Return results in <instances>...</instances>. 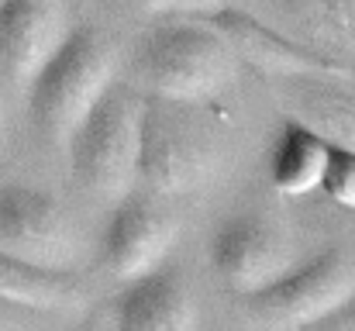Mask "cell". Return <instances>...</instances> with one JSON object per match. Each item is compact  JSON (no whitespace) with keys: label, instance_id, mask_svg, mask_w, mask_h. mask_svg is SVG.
<instances>
[{"label":"cell","instance_id":"obj_6","mask_svg":"<svg viewBox=\"0 0 355 331\" xmlns=\"http://www.w3.org/2000/svg\"><path fill=\"white\" fill-rule=\"evenodd\" d=\"M0 248L52 269H73L83 238L69 211L28 183H0Z\"/></svg>","mask_w":355,"mask_h":331},{"label":"cell","instance_id":"obj_4","mask_svg":"<svg viewBox=\"0 0 355 331\" xmlns=\"http://www.w3.org/2000/svg\"><path fill=\"white\" fill-rule=\"evenodd\" d=\"M238 56L207 17L155 28L138 49V76L155 97L211 101L235 83Z\"/></svg>","mask_w":355,"mask_h":331},{"label":"cell","instance_id":"obj_12","mask_svg":"<svg viewBox=\"0 0 355 331\" xmlns=\"http://www.w3.org/2000/svg\"><path fill=\"white\" fill-rule=\"evenodd\" d=\"M0 297L42 318L73 314L87 307V290L73 269H52L0 248Z\"/></svg>","mask_w":355,"mask_h":331},{"label":"cell","instance_id":"obj_10","mask_svg":"<svg viewBox=\"0 0 355 331\" xmlns=\"http://www.w3.org/2000/svg\"><path fill=\"white\" fill-rule=\"evenodd\" d=\"M66 35V0H0V83L14 94L28 90Z\"/></svg>","mask_w":355,"mask_h":331},{"label":"cell","instance_id":"obj_9","mask_svg":"<svg viewBox=\"0 0 355 331\" xmlns=\"http://www.w3.org/2000/svg\"><path fill=\"white\" fill-rule=\"evenodd\" d=\"M173 241H176V221L166 211V204L135 187L118 204H111L101 262L114 280L124 283L131 276L162 266Z\"/></svg>","mask_w":355,"mask_h":331},{"label":"cell","instance_id":"obj_3","mask_svg":"<svg viewBox=\"0 0 355 331\" xmlns=\"http://www.w3.org/2000/svg\"><path fill=\"white\" fill-rule=\"evenodd\" d=\"M141 108L118 83L94 104V110L76 124L66 142L73 183L94 204H118L124 194L138 187V145H141Z\"/></svg>","mask_w":355,"mask_h":331},{"label":"cell","instance_id":"obj_11","mask_svg":"<svg viewBox=\"0 0 355 331\" xmlns=\"http://www.w3.org/2000/svg\"><path fill=\"white\" fill-rule=\"evenodd\" d=\"M111 311L118 328L180 331L197 325V304L190 283L173 266H155L141 276L124 280Z\"/></svg>","mask_w":355,"mask_h":331},{"label":"cell","instance_id":"obj_7","mask_svg":"<svg viewBox=\"0 0 355 331\" xmlns=\"http://www.w3.org/2000/svg\"><path fill=\"white\" fill-rule=\"evenodd\" d=\"M293 262L286 231L262 214H235L211 238V266L235 297L269 287Z\"/></svg>","mask_w":355,"mask_h":331},{"label":"cell","instance_id":"obj_18","mask_svg":"<svg viewBox=\"0 0 355 331\" xmlns=\"http://www.w3.org/2000/svg\"><path fill=\"white\" fill-rule=\"evenodd\" d=\"M38 321H42V314H35V311H28V307H17V304H10V300L0 297V331L3 328H31V325H38Z\"/></svg>","mask_w":355,"mask_h":331},{"label":"cell","instance_id":"obj_8","mask_svg":"<svg viewBox=\"0 0 355 331\" xmlns=\"http://www.w3.org/2000/svg\"><path fill=\"white\" fill-rule=\"evenodd\" d=\"M235 49L238 62L259 69L262 76L272 80H300V76H324V80H338L355 87V62L345 59H331V56H318L300 49L297 42L276 35L272 28H266L259 17L238 10V7H218L211 14H204Z\"/></svg>","mask_w":355,"mask_h":331},{"label":"cell","instance_id":"obj_16","mask_svg":"<svg viewBox=\"0 0 355 331\" xmlns=\"http://www.w3.org/2000/svg\"><path fill=\"white\" fill-rule=\"evenodd\" d=\"M321 194L328 201H335L338 207L355 211V148L331 142L328 166H324V176H321Z\"/></svg>","mask_w":355,"mask_h":331},{"label":"cell","instance_id":"obj_14","mask_svg":"<svg viewBox=\"0 0 355 331\" xmlns=\"http://www.w3.org/2000/svg\"><path fill=\"white\" fill-rule=\"evenodd\" d=\"M283 83L290 87L304 124L318 128L328 142L355 148V87L324 76H300Z\"/></svg>","mask_w":355,"mask_h":331},{"label":"cell","instance_id":"obj_5","mask_svg":"<svg viewBox=\"0 0 355 331\" xmlns=\"http://www.w3.org/2000/svg\"><path fill=\"white\" fill-rule=\"evenodd\" d=\"M245 321L255 328H311L335 321L355 304V259L331 245L304 262H293L269 287L238 297Z\"/></svg>","mask_w":355,"mask_h":331},{"label":"cell","instance_id":"obj_13","mask_svg":"<svg viewBox=\"0 0 355 331\" xmlns=\"http://www.w3.org/2000/svg\"><path fill=\"white\" fill-rule=\"evenodd\" d=\"M328 152H331V142L318 128L304 124L300 117L286 121L276 138L272 159H269V180H272L276 194L307 197V194L321 190Z\"/></svg>","mask_w":355,"mask_h":331},{"label":"cell","instance_id":"obj_2","mask_svg":"<svg viewBox=\"0 0 355 331\" xmlns=\"http://www.w3.org/2000/svg\"><path fill=\"white\" fill-rule=\"evenodd\" d=\"M221 135L193 110L190 101L155 97L141 108L138 187L159 201L200 190L221 169Z\"/></svg>","mask_w":355,"mask_h":331},{"label":"cell","instance_id":"obj_17","mask_svg":"<svg viewBox=\"0 0 355 331\" xmlns=\"http://www.w3.org/2000/svg\"><path fill=\"white\" fill-rule=\"evenodd\" d=\"M135 7L148 10V14H176V17H204L218 7H225L228 0H131Z\"/></svg>","mask_w":355,"mask_h":331},{"label":"cell","instance_id":"obj_15","mask_svg":"<svg viewBox=\"0 0 355 331\" xmlns=\"http://www.w3.org/2000/svg\"><path fill=\"white\" fill-rule=\"evenodd\" d=\"M311 35L355 49V0H279Z\"/></svg>","mask_w":355,"mask_h":331},{"label":"cell","instance_id":"obj_1","mask_svg":"<svg viewBox=\"0 0 355 331\" xmlns=\"http://www.w3.org/2000/svg\"><path fill=\"white\" fill-rule=\"evenodd\" d=\"M118 73V56L94 28H69L59 49L42 62L28 83V114L38 135L66 148L76 124L107 94Z\"/></svg>","mask_w":355,"mask_h":331}]
</instances>
